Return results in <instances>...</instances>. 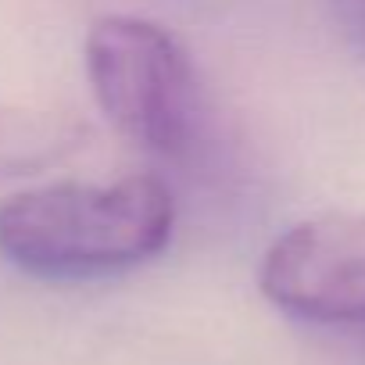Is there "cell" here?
<instances>
[{
    "mask_svg": "<svg viewBox=\"0 0 365 365\" xmlns=\"http://www.w3.org/2000/svg\"><path fill=\"white\" fill-rule=\"evenodd\" d=\"M258 287L287 319L365 354V215L322 212L272 240Z\"/></svg>",
    "mask_w": 365,
    "mask_h": 365,
    "instance_id": "obj_3",
    "label": "cell"
},
{
    "mask_svg": "<svg viewBox=\"0 0 365 365\" xmlns=\"http://www.w3.org/2000/svg\"><path fill=\"white\" fill-rule=\"evenodd\" d=\"M86 76L101 111L136 147L182 161L208 129V93L182 40L136 15H104L86 33Z\"/></svg>",
    "mask_w": 365,
    "mask_h": 365,
    "instance_id": "obj_2",
    "label": "cell"
},
{
    "mask_svg": "<svg viewBox=\"0 0 365 365\" xmlns=\"http://www.w3.org/2000/svg\"><path fill=\"white\" fill-rule=\"evenodd\" d=\"M344 43L365 61V0H319Z\"/></svg>",
    "mask_w": 365,
    "mask_h": 365,
    "instance_id": "obj_5",
    "label": "cell"
},
{
    "mask_svg": "<svg viewBox=\"0 0 365 365\" xmlns=\"http://www.w3.org/2000/svg\"><path fill=\"white\" fill-rule=\"evenodd\" d=\"M86 125L76 115L47 108H0V179L33 175L76 154Z\"/></svg>",
    "mask_w": 365,
    "mask_h": 365,
    "instance_id": "obj_4",
    "label": "cell"
},
{
    "mask_svg": "<svg viewBox=\"0 0 365 365\" xmlns=\"http://www.w3.org/2000/svg\"><path fill=\"white\" fill-rule=\"evenodd\" d=\"M172 230L175 201L154 175L47 182L0 205V255L54 283L140 269L172 244Z\"/></svg>",
    "mask_w": 365,
    "mask_h": 365,
    "instance_id": "obj_1",
    "label": "cell"
}]
</instances>
